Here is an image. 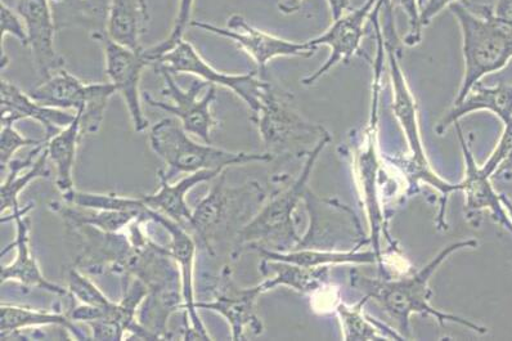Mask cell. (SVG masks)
Masks as SVG:
<instances>
[{
	"label": "cell",
	"mask_w": 512,
	"mask_h": 341,
	"mask_svg": "<svg viewBox=\"0 0 512 341\" xmlns=\"http://www.w3.org/2000/svg\"><path fill=\"white\" fill-rule=\"evenodd\" d=\"M476 245H478V241L474 239L453 242L439 251L438 255H435L434 259H431L424 268L407 277L370 278L353 272L350 277L352 286L362 291L366 300H374L397 323L398 330L404 338H410L413 314H424V316L434 318L440 326L446 325V322H453L478 332V334H485L487 329L478 323L458 317L456 314L439 311L430 303L433 298V290L429 286L431 277L452 254L462 249L475 248Z\"/></svg>",
	"instance_id": "cell-1"
},
{
	"label": "cell",
	"mask_w": 512,
	"mask_h": 341,
	"mask_svg": "<svg viewBox=\"0 0 512 341\" xmlns=\"http://www.w3.org/2000/svg\"><path fill=\"white\" fill-rule=\"evenodd\" d=\"M329 142H331V136L317 142L312 150L307 152L302 172L293 185L272 196L271 200L241 228L233 242L231 253L233 260H237L249 250L298 249L303 237L296 232L294 215L300 201L308 195V183L312 177L314 165Z\"/></svg>",
	"instance_id": "cell-2"
},
{
	"label": "cell",
	"mask_w": 512,
	"mask_h": 341,
	"mask_svg": "<svg viewBox=\"0 0 512 341\" xmlns=\"http://www.w3.org/2000/svg\"><path fill=\"white\" fill-rule=\"evenodd\" d=\"M449 11L460 25L465 62L464 79L453 102L458 103L484 76L497 73L512 60V29L494 19L493 7L456 3Z\"/></svg>",
	"instance_id": "cell-3"
},
{
	"label": "cell",
	"mask_w": 512,
	"mask_h": 341,
	"mask_svg": "<svg viewBox=\"0 0 512 341\" xmlns=\"http://www.w3.org/2000/svg\"><path fill=\"white\" fill-rule=\"evenodd\" d=\"M385 38V55L388 56L390 66V76L393 84V111L395 118L407 139L408 148H410V159L407 161V177L410 178L411 187H417L420 182L435 188L440 195V206L438 214V228H447L446 210L449 195L453 192L461 191V183H449L446 179L440 178L426 156L424 143H422L419 118H417V105L415 97L408 87L407 80L404 78L403 70L399 65V57L395 43L398 42L397 31L394 25L383 26Z\"/></svg>",
	"instance_id": "cell-4"
},
{
	"label": "cell",
	"mask_w": 512,
	"mask_h": 341,
	"mask_svg": "<svg viewBox=\"0 0 512 341\" xmlns=\"http://www.w3.org/2000/svg\"><path fill=\"white\" fill-rule=\"evenodd\" d=\"M151 150L166 165L159 170L161 176L172 182L178 174H193L202 170L226 172L229 166L251 163H269L273 155L269 152H233L205 143L193 141L190 133L183 129L177 120L166 118L156 123L150 133Z\"/></svg>",
	"instance_id": "cell-5"
},
{
	"label": "cell",
	"mask_w": 512,
	"mask_h": 341,
	"mask_svg": "<svg viewBox=\"0 0 512 341\" xmlns=\"http://www.w3.org/2000/svg\"><path fill=\"white\" fill-rule=\"evenodd\" d=\"M266 192L258 182L240 187H228L226 172L210 188L209 194L192 210L188 227L196 240L210 255L217 254V246L235 227L245 226L262 208Z\"/></svg>",
	"instance_id": "cell-6"
},
{
	"label": "cell",
	"mask_w": 512,
	"mask_h": 341,
	"mask_svg": "<svg viewBox=\"0 0 512 341\" xmlns=\"http://www.w3.org/2000/svg\"><path fill=\"white\" fill-rule=\"evenodd\" d=\"M115 93L118 92L114 84H87L62 69L51 78L43 80L29 94L40 105L79 112L83 134L91 136L100 132L107 106Z\"/></svg>",
	"instance_id": "cell-7"
},
{
	"label": "cell",
	"mask_w": 512,
	"mask_h": 341,
	"mask_svg": "<svg viewBox=\"0 0 512 341\" xmlns=\"http://www.w3.org/2000/svg\"><path fill=\"white\" fill-rule=\"evenodd\" d=\"M290 94L269 87L259 109L251 112V120L259 130L269 154L305 143H317L330 133L321 125L309 123L291 105Z\"/></svg>",
	"instance_id": "cell-8"
},
{
	"label": "cell",
	"mask_w": 512,
	"mask_h": 341,
	"mask_svg": "<svg viewBox=\"0 0 512 341\" xmlns=\"http://www.w3.org/2000/svg\"><path fill=\"white\" fill-rule=\"evenodd\" d=\"M163 76L165 88L161 91L170 102H163L143 93L146 103L156 109L164 110L179 120L187 133L193 134L201 141L211 145L213 132L219 127L211 106L217 100V85H210L204 80L197 79L190 88L183 89L175 82L174 75L164 69H155Z\"/></svg>",
	"instance_id": "cell-9"
},
{
	"label": "cell",
	"mask_w": 512,
	"mask_h": 341,
	"mask_svg": "<svg viewBox=\"0 0 512 341\" xmlns=\"http://www.w3.org/2000/svg\"><path fill=\"white\" fill-rule=\"evenodd\" d=\"M155 69H164L170 74H190L204 80L210 85H220L235 93L246 103L251 112L259 109L271 83L256 73L227 74L222 73L205 60L187 40H182L172 51L165 53L156 62Z\"/></svg>",
	"instance_id": "cell-10"
},
{
	"label": "cell",
	"mask_w": 512,
	"mask_h": 341,
	"mask_svg": "<svg viewBox=\"0 0 512 341\" xmlns=\"http://www.w3.org/2000/svg\"><path fill=\"white\" fill-rule=\"evenodd\" d=\"M210 299L196 302V309L215 312L227 321L231 329L232 340L246 339L247 335L263 334L264 326L256 312V303L260 295L266 294V286H238L233 280L229 267H223L213 284L209 286Z\"/></svg>",
	"instance_id": "cell-11"
},
{
	"label": "cell",
	"mask_w": 512,
	"mask_h": 341,
	"mask_svg": "<svg viewBox=\"0 0 512 341\" xmlns=\"http://www.w3.org/2000/svg\"><path fill=\"white\" fill-rule=\"evenodd\" d=\"M192 28H196L206 33L217 35L220 38H226L237 44L253 58L258 73L264 76L269 62L280 57H304L309 58L316 53L317 48L308 42H293L276 35L259 30L251 25L249 21L241 15H232L227 20L226 28L210 24L204 21H192Z\"/></svg>",
	"instance_id": "cell-12"
},
{
	"label": "cell",
	"mask_w": 512,
	"mask_h": 341,
	"mask_svg": "<svg viewBox=\"0 0 512 341\" xmlns=\"http://www.w3.org/2000/svg\"><path fill=\"white\" fill-rule=\"evenodd\" d=\"M93 40L101 44L103 55H105L106 75L110 83L114 84L116 92L121 94L127 106L130 120L137 133L146 132L150 123L143 114L141 91L142 74L151 62L147 60L142 52L121 46L107 33H96L91 35Z\"/></svg>",
	"instance_id": "cell-13"
},
{
	"label": "cell",
	"mask_w": 512,
	"mask_h": 341,
	"mask_svg": "<svg viewBox=\"0 0 512 341\" xmlns=\"http://www.w3.org/2000/svg\"><path fill=\"white\" fill-rule=\"evenodd\" d=\"M147 221L157 223L170 237L169 248L172 250L175 262L181 269L183 309L186 313L182 339L184 340H211L204 322L201 321L199 311L196 309L195 284H193V273H195L196 241L186 227L173 219L166 217L163 213L148 208Z\"/></svg>",
	"instance_id": "cell-14"
},
{
	"label": "cell",
	"mask_w": 512,
	"mask_h": 341,
	"mask_svg": "<svg viewBox=\"0 0 512 341\" xmlns=\"http://www.w3.org/2000/svg\"><path fill=\"white\" fill-rule=\"evenodd\" d=\"M376 3L377 0H366L362 7L347 12L340 19L334 20L330 28L320 37L308 40L313 47H329L331 53L320 69L314 71L311 75L305 76L302 80L305 87H311L323 76L329 74L334 67L343 64V62L347 64L354 56L359 55L363 35H365V25L367 20L370 19Z\"/></svg>",
	"instance_id": "cell-15"
},
{
	"label": "cell",
	"mask_w": 512,
	"mask_h": 341,
	"mask_svg": "<svg viewBox=\"0 0 512 341\" xmlns=\"http://www.w3.org/2000/svg\"><path fill=\"white\" fill-rule=\"evenodd\" d=\"M16 11L26 26L28 47L39 78L47 80L65 65L55 47L57 28L51 0H16Z\"/></svg>",
	"instance_id": "cell-16"
},
{
	"label": "cell",
	"mask_w": 512,
	"mask_h": 341,
	"mask_svg": "<svg viewBox=\"0 0 512 341\" xmlns=\"http://www.w3.org/2000/svg\"><path fill=\"white\" fill-rule=\"evenodd\" d=\"M31 209H33V205L26 206L24 209L17 208L13 210L11 217L6 219V221L15 222L16 237L10 246L3 249L2 255L6 254L7 251L15 249L16 257L10 264H6V266L3 264L2 269H0V281H2V284L13 281L25 287V289H40L57 296H65L69 294V290L64 286L49 281L43 275L38 260L35 258L33 250H31V222L30 218H28V213Z\"/></svg>",
	"instance_id": "cell-17"
},
{
	"label": "cell",
	"mask_w": 512,
	"mask_h": 341,
	"mask_svg": "<svg viewBox=\"0 0 512 341\" xmlns=\"http://www.w3.org/2000/svg\"><path fill=\"white\" fill-rule=\"evenodd\" d=\"M379 107H371V118L368 127L363 133V146L357 154V170L359 181L365 195L368 223H370V244L383 266V251H381V235L389 239L388 230L384 224L381 212L379 194H377V172H379V156L376 151L377 121H379Z\"/></svg>",
	"instance_id": "cell-18"
},
{
	"label": "cell",
	"mask_w": 512,
	"mask_h": 341,
	"mask_svg": "<svg viewBox=\"0 0 512 341\" xmlns=\"http://www.w3.org/2000/svg\"><path fill=\"white\" fill-rule=\"evenodd\" d=\"M0 106V123L16 125L26 119L37 121L43 127L46 142L73 123L76 118V112L40 105L29 93L21 91L17 85L6 80L0 83Z\"/></svg>",
	"instance_id": "cell-19"
},
{
	"label": "cell",
	"mask_w": 512,
	"mask_h": 341,
	"mask_svg": "<svg viewBox=\"0 0 512 341\" xmlns=\"http://www.w3.org/2000/svg\"><path fill=\"white\" fill-rule=\"evenodd\" d=\"M462 155L465 160V177L462 179L461 192H464L467 212H483L488 210L494 221L500 223L507 231L512 233V219L502 203L501 195H498L492 186L491 178L484 173L482 166L475 161L469 143L466 142L461 125L455 124Z\"/></svg>",
	"instance_id": "cell-20"
},
{
	"label": "cell",
	"mask_w": 512,
	"mask_h": 341,
	"mask_svg": "<svg viewBox=\"0 0 512 341\" xmlns=\"http://www.w3.org/2000/svg\"><path fill=\"white\" fill-rule=\"evenodd\" d=\"M476 111H489L502 121L503 128L512 127V85L500 83L494 87L476 84L464 100L453 103L451 110L439 120L435 132L443 136L452 125Z\"/></svg>",
	"instance_id": "cell-21"
},
{
	"label": "cell",
	"mask_w": 512,
	"mask_h": 341,
	"mask_svg": "<svg viewBox=\"0 0 512 341\" xmlns=\"http://www.w3.org/2000/svg\"><path fill=\"white\" fill-rule=\"evenodd\" d=\"M224 172H215V170H202L190 174L186 178L181 179L177 183H170L168 179L157 173L159 178V190L155 194L143 195L142 200L148 208L163 213L166 217L182 224L183 227L188 226L192 218V210L187 204V194L200 183L213 181Z\"/></svg>",
	"instance_id": "cell-22"
},
{
	"label": "cell",
	"mask_w": 512,
	"mask_h": 341,
	"mask_svg": "<svg viewBox=\"0 0 512 341\" xmlns=\"http://www.w3.org/2000/svg\"><path fill=\"white\" fill-rule=\"evenodd\" d=\"M49 155L46 143L35 146L29 156L13 159L7 165V177L3 178L2 191H0V212L20 208L19 197L22 191L38 178L51 176L48 166Z\"/></svg>",
	"instance_id": "cell-23"
},
{
	"label": "cell",
	"mask_w": 512,
	"mask_h": 341,
	"mask_svg": "<svg viewBox=\"0 0 512 341\" xmlns=\"http://www.w3.org/2000/svg\"><path fill=\"white\" fill-rule=\"evenodd\" d=\"M150 22L146 0H111L107 34L121 46L142 52Z\"/></svg>",
	"instance_id": "cell-24"
},
{
	"label": "cell",
	"mask_w": 512,
	"mask_h": 341,
	"mask_svg": "<svg viewBox=\"0 0 512 341\" xmlns=\"http://www.w3.org/2000/svg\"><path fill=\"white\" fill-rule=\"evenodd\" d=\"M259 269L266 277L263 284L267 293L276 287L286 286L298 293L311 294L322 289L329 281V267L308 268L280 260L262 259Z\"/></svg>",
	"instance_id": "cell-25"
},
{
	"label": "cell",
	"mask_w": 512,
	"mask_h": 341,
	"mask_svg": "<svg viewBox=\"0 0 512 341\" xmlns=\"http://www.w3.org/2000/svg\"><path fill=\"white\" fill-rule=\"evenodd\" d=\"M111 0H51L57 31L80 28L107 33Z\"/></svg>",
	"instance_id": "cell-26"
},
{
	"label": "cell",
	"mask_w": 512,
	"mask_h": 341,
	"mask_svg": "<svg viewBox=\"0 0 512 341\" xmlns=\"http://www.w3.org/2000/svg\"><path fill=\"white\" fill-rule=\"evenodd\" d=\"M83 137L82 116L76 112L73 123L46 142L49 160L56 166V183L62 197L70 195L75 190L74 165Z\"/></svg>",
	"instance_id": "cell-27"
},
{
	"label": "cell",
	"mask_w": 512,
	"mask_h": 341,
	"mask_svg": "<svg viewBox=\"0 0 512 341\" xmlns=\"http://www.w3.org/2000/svg\"><path fill=\"white\" fill-rule=\"evenodd\" d=\"M44 326L64 327L75 339H87L84 332L79 330L71 320L69 314L38 311L22 305L2 304L0 307V331H2L3 340L10 339L16 332Z\"/></svg>",
	"instance_id": "cell-28"
},
{
	"label": "cell",
	"mask_w": 512,
	"mask_h": 341,
	"mask_svg": "<svg viewBox=\"0 0 512 341\" xmlns=\"http://www.w3.org/2000/svg\"><path fill=\"white\" fill-rule=\"evenodd\" d=\"M264 260H280L308 268L338 266V264H379L375 250L357 251H325L311 248L291 251H276L268 249L256 250Z\"/></svg>",
	"instance_id": "cell-29"
},
{
	"label": "cell",
	"mask_w": 512,
	"mask_h": 341,
	"mask_svg": "<svg viewBox=\"0 0 512 341\" xmlns=\"http://www.w3.org/2000/svg\"><path fill=\"white\" fill-rule=\"evenodd\" d=\"M52 212L60 215L65 224H78V226H92L105 232H121L129 228L130 224L141 221L139 215L128 212H107V210H96L82 208L73 204L58 203L53 201L49 204Z\"/></svg>",
	"instance_id": "cell-30"
},
{
	"label": "cell",
	"mask_w": 512,
	"mask_h": 341,
	"mask_svg": "<svg viewBox=\"0 0 512 341\" xmlns=\"http://www.w3.org/2000/svg\"><path fill=\"white\" fill-rule=\"evenodd\" d=\"M366 302L367 300L363 298L361 303L353 305V307L339 304L336 308L345 340L404 339L401 332L390 330L383 323L376 322L374 318L368 317L363 312V304Z\"/></svg>",
	"instance_id": "cell-31"
},
{
	"label": "cell",
	"mask_w": 512,
	"mask_h": 341,
	"mask_svg": "<svg viewBox=\"0 0 512 341\" xmlns=\"http://www.w3.org/2000/svg\"><path fill=\"white\" fill-rule=\"evenodd\" d=\"M66 203L82 208L107 210V212H128L139 215L143 223L146 221L148 206L142 197H129L116 194H93V192L76 191L62 197Z\"/></svg>",
	"instance_id": "cell-32"
},
{
	"label": "cell",
	"mask_w": 512,
	"mask_h": 341,
	"mask_svg": "<svg viewBox=\"0 0 512 341\" xmlns=\"http://www.w3.org/2000/svg\"><path fill=\"white\" fill-rule=\"evenodd\" d=\"M193 7H195V0H179L177 16H175L174 25L168 37L163 42L157 43L156 46L143 51V55L151 62V65L156 64L160 57L172 51L178 43L182 42L188 26H191Z\"/></svg>",
	"instance_id": "cell-33"
},
{
	"label": "cell",
	"mask_w": 512,
	"mask_h": 341,
	"mask_svg": "<svg viewBox=\"0 0 512 341\" xmlns=\"http://www.w3.org/2000/svg\"><path fill=\"white\" fill-rule=\"evenodd\" d=\"M67 290L80 304L92 307H109L112 300L107 298L100 287L79 268L71 267L67 273Z\"/></svg>",
	"instance_id": "cell-34"
},
{
	"label": "cell",
	"mask_w": 512,
	"mask_h": 341,
	"mask_svg": "<svg viewBox=\"0 0 512 341\" xmlns=\"http://www.w3.org/2000/svg\"><path fill=\"white\" fill-rule=\"evenodd\" d=\"M46 143L44 139H31L22 136L15 128V124H2V132H0V170L2 174L6 172L7 165L15 159L17 151L28 146H39Z\"/></svg>",
	"instance_id": "cell-35"
},
{
	"label": "cell",
	"mask_w": 512,
	"mask_h": 341,
	"mask_svg": "<svg viewBox=\"0 0 512 341\" xmlns=\"http://www.w3.org/2000/svg\"><path fill=\"white\" fill-rule=\"evenodd\" d=\"M0 30H2V46H0V61H2V69L10 64V60L4 52V39L13 37L22 44L28 47V33H26V26L22 21L19 12L12 10L8 7L4 0L0 2Z\"/></svg>",
	"instance_id": "cell-36"
},
{
	"label": "cell",
	"mask_w": 512,
	"mask_h": 341,
	"mask_svg": "<svg viewBox=\"0 0 512 341\" xmlns=\"http://www.w3.org/2000/svg\"><path fill=\"white\" fill-rule=\"evenodd\" d=\"M394 6L401 8L408 21V31L403 38L404 44L415 47L420 44L422 39L421 10L422 0H392Z\"/></svg>",
	"instance_id": "cell-37"
},
{
	"label": "cell",
	"mask_w": 512,
	"mask_h": 341,
	"mask_svg": "<svg viewBox=\"0 0 512 341\" xmlns=\"http://www.w3.org/2000/svg\"><path fill=\"white\" fill-rule=\"evenodd\" d=\"M461 3L465 6H469L470 0H426L421 10V22L422 26L426 28L431 24V21L439 15L444 8H449L452 4Z\"/></svg>",
	"instance_id": "cell-38"
},
{
	"label": "cell",
	"mask_w": 512,
	"mask_h": 341,
	"mask_svg": "<svg viewBox=\"0 0 512 341\" xmlns=\"http://www.w3.org/2000/svg\"><path fill=\"white\" fill-rule=\"evenodd\" d=\"M493 16L498 22L512 29V0H497L493 7Z\"/></svg>",
	"instance_id": "cell-39"
},
{
	"label": "cell",
	"mask_w": 512,
	"mask_h": 341,
	"mask_svg": "<svg viewBox=\"0 0 512 341\" xmlns=\"http://www.w3.org/2000/svg\"><path fill=\"white\" fill-rule=\"evenodd\" d=\"M329 3L332 20H338L348 12L350 0H327Z\"/></svg>",
	"instance_id": "cell-40"
},
{
	"label": "cell",
	"mask_w": 512,
	"mask_h": 341,
	"mask_svg": "<svg viewBox=\"0 0 512 341\" xmlns=\"http://www.w3.org/2000/svg\"><path fill=\"white\" fill-rule=\"evenodd\" d=\"M304 0H280L278 2V10L284 15H293V13L300 11L303 6Z\"/></svg>",
	"instance_id": "cell-41"
},
{
	"label": "cell",
	"mask_w": 512,
	"mask_h": 341,
	"mask_svg": "<svg viewBox=\"0 0 512 341\" xmlns=\"http://www.w3.org/2000/svg\"><path fill=\"white\" fill-rule=\"evenodd\" d=\"M494 176L503 177L507 179L512 178V160L510 161V163L503 165L501 169H498L497 173L494 174Z\"/></svg>",
	"instance_id": "cell-42"
},
{
	"label": "cell",
	"mask_w": 512,
	"mask_h": 341,
	"mask_svg": "<svg viewBox=\"0 0 512 341\" xmlns=\"http://www.w3.org/2000/svg\"><path fill=\"white\" fill-rule=\"evenodd\" d=\"M503 204H505L507 213L510 214V218L512 219V201L509 199V197H505V199H503Z\"/></svg>",
	"instance_id": "cell-43"
}]
</instances>
